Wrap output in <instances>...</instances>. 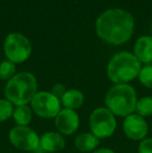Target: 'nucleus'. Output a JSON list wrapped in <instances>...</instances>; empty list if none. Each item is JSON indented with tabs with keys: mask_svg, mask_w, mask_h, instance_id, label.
<instances>
[{
	"mask_svg": "<svg viewBox=\"0 0 152 153\" xmlns=\"http://www.w3.org/2000/svg\"><path fill=\"white\" fill-rule=\"evenodd\" d=\"M134 113L143 118L152 116V97L145 96L138 99Z\"/></svg>",
	"mask_w": 152,
	"mask_h": 153,
	"instance_id": "16",
	"label": "nucleus"
},
{
	"mask_svg": "<svg viewBox=\"0 0 152 153\" xmlns=\"http://www.w3.org/2000/svg\"><path fill=\"white\" fill-rule=\"evenodd\" d=\"M29 104L33 113L43 119H54L62 109L61 100L47 91L38 92Z\"/></svg>",
	"mask_w": 152,
	"mask_h": 153,
	"instance_id": "7",
	"label": "nucleus"
},
{
	"mask_svg": "<svg viewBox=\"0 0 152 153\" xmlns=\"http://www.w3.org/2000/svg\"><path fill=\"white\" fill-rule=\"evenodd\" d=\"M92 153H116L113 149L110 148H99V149H96L95 151H93Z\"/></svg>",
	"mask_w": 152,
	"mask_h": 153,
	"instance_id": "22",
	"label": "nucleus"
},
{
	"mask_svg": "<svg viewBox=\"0 0 152 153\" xmlns=\"http://www.w3.org/2000/svg\"><path fill=\"white\" fill-rule=\"evenodd\" d=\"M138 78L145 88L152 90V65H146L142 67Z\"/></svg>",
	"mask_w": 152,
	"mask_h": 153,
	"instance_id": "18",
	"label": "nucleus"
},
{
	"mask_svg": "<svg viewBox=\"0 0 152 153\" xmlns=\"http://www.w3.org/2000/svg\"><path fill=\"white\" fill-rule=\"evenodd\" d=\"M151 31H152V26H151Z\"/></svg>",
	"mask_w": 152,
	"mask_h": 153,
	"instance_id": "23",
	"label": "nucleus"
},
{
	"mask_svg": "<svg viewBox=\"0 0 152 153\" xmlns=\"http://www.w3.org/2000/svg\"><path fill=\"white\" fill-rule=\"evenodd\" d=\"M15 106L7 99H0V123L7 121L12 118Z\"/></svg>",
	"mask_w": 152,
	"mask_h": 153,
	"instance_id": "19",
	"label": "nucleus"
},
{
	"mask_svg": "<svg viewBox=\"0 0 152 153\" xmlns=\"http://www.w3.org/2000/svg\"><path fill=\"white\" fill-rule=\"evenodd\" d=\"M122 129L126 137L136 142H141L142 140L146 139L149 131L148 123L146 120L136 113L124 118Z\"/></svg>",
	"mask_w": 152,
	"mask_h": 153,
	"instance_id": "9",
	"label": "nucleus"
},
{
	"mask_svg": "<svg viewBox=\"0 0 152 153\" xmlns=\"http://www.w3.org/2000/svg\"><path fill=\"white\" fill-rule=\"evenodd\" d=\"M138 153H152V137H146L140 142Z\"/></svg>",
	"mask_w": 152,
	"mask_h": 153,
	"instance_id": "20",
	"label": "nucleus"
},
{
	"mask_svg": "<svg viewBox=\"0 0 152 153\" xmlns=\"http://www.w3.org/2000/svg\"><path fill=\"white\" fill-rule=\"evenodd\" d=\"M3 50L8 61L21 64L29 59L33 49L26 36L19 32H12L4 40Z\"/></svg>",
	"mask_w": 152,
	"mask_h": 153,
	"instance_id": "6",
	"label": "nucleus"
},
{
	"mask_svg": "<svg viewBox=\"0 0 152 153\" xmlns=\"http://www.w3.org/2000/svg\"><path fill=\"white\" fill-rule=\"evenodd\" d=\"M95 27L98 36L104 42L112 45H122L132 36L134 21L126 10L110 8L98 17Z\"/></svg>",
	"mask_w": 152,
	"mask_h": 153,
	"instance_id": "1",
	"label": "nucleus"
},
{
	"mask_svg": "<svg viewBox=\"0 0 152 153\" xmlns=\"http://www.w3.org/2000/svg\"><path fill=\"white\" fill-rule=\"evenodd\" d=\"M136 101V92L129 83L113 85L104 97L106 108L110 109L116 117L121 118H125L134 113Z\"/></svg>",
	"mask_w": 152,
	"mask_h": 153,
	"instance_id": "4",
	"label": "nucleus"
},
{
	"mask_svg": "<svg viewBox=\"0 0 152 153\" xmlns=\"http://www.w3.org/2000/svg\"><path fill=\"white\" fill-rule=\"evenodd\" d=\"M38 93L37 78L30 72L17 73L6 82L4 96L14 106L27 105Z\"/></svg>",
	"mask_w": 152,
	"mask_h": 153,
	"instance_id": "2",
	"label": "nucleus"
},
{
	"mask_svg": "<svg viewBox=\"0 0 152 153\" xmlns=\"http://www.w3.org/2000/svg\"><path fill=\"white\" fill-rule=\"evenodd\" d=\"M133 54L141 64L149 65L152 62V36H143L136 40Z\"/></svg>",
	"mask_w": 152,
	"mask_h": 153,
	"instance_id": "12",
	"label": "nucleus"
},
{
	"mask_svg": "<svg viewBox=\"0 0 152 153\" xmlns=\"http://www.w3.org/2000/svg\"><path fill=\"white\" fill-rule=\"evenodd\" d=\"M100 143V140L93 134L91 131L81 132L74 139V146L80 152H93Z\"/></svg>",
	"mask_w": 152,
	"mask_h": 153,
	"instance_id": "13",
	"label": "nucleus"
},
{
	"mask_svg": "<svg viewBox=\"0 0 152 153\" xmlns=\"http://www.w3.org/2000/svg\"><path fill=\"white\" fill-rule=\"evenodd\" d=\"M66 92H67V89H66L65 85H63L61 82H57L55 85H53V87L51 88V91H50L51 94L56 97V98H59V100H61V98L64 96V94Z\"/></svg>",
	"mask_w": 152,
	"mask_h": 153,
	"instance_id": "21",
	"label": "nucleus"
},
{
	"mask_svg": "<svg viewBox=\"0 0 152 153\" xmlns=\"http://www.w3.org/2000/svg\"><path fill=\"white\" fill-rule=\"evenodd\" d=\"M56 130L63 135H72L78 130L80 120L76 111L69 108H62L54 118Z\"/></svg>",
	"mask_w": 152,
	"mask_h": 153,
	"instance_id": "10",
	"label": "nucleus"
},
{
	"mask_svg": "<svg viewBox=\"0 0 152 153\" xmlns=\"http://www.w3.org/2000/svg\"><path fill=\"white\" fill-rule=\"evenodd\" d=\"M141 68V62L133 53L122 51L110 59L106 74L108 79L115 85H126L139 76Z\"/></svg>",
	"mask_w": 152,
	"mask_h": 153,
	"instance_id": "3",
	"label": "nucleus"
},
{
	"mask_svg": "<svg viewBox=\"0 0 152 153\" xmlns=\"http://www.w3.org/2000/svg\"><path fill=\"white\" fill-rule=\"evenodd\" d=\"M90 130L99 140L110 137L117 129L116 116L105 106L95 108L89 118Z\"/></svg>",
	"mask_w": 152,
	"mask_h": 153,
	"instance_id": "5",
	"label": "nucleus"
},
{
	"mask_svg": "<svg viewBox=\"0 0 152 153\" xmlns=\"http://www.w3.org/2000/svg\"><path fill=\"white\" fill-rule=\"evenodd\" d=\"M33 109L28 105L15 106L12 118L16 126H28L33 121Z\"/></svg>",
	"mask_w": 152,
	"mask_h": 153,
	"instance_id": "15",
	"label": "nucleus"
},
{
	"mask_svg": "<svg viewBox=\"0 0 152 153\" xmlns=\"http://www.w3.org/2000/svg\"><path fill=\"white\" fill-rule=\"evenodd\" d=\"M16 74H17L16 64L8 61V59L0 62V79L1 80L8 81Z\"/></svg>",
	"mask_w": 152,
	"mask_h": 153,
	"instance_id": "17",
	"label": "nucleus"
},
{
	"mask_svg": "<svg viewBox=\"0 0 152 153\" xmlns=\"http://www.w3.org/2000/svg\"><path fill=\"white\" fill-rule=\"evenodd\" d=\"M66 146V140L59 131H47L40 137V148L43 151L55 153L62 151Z\"/></svg>",
	"mask_w": 152,
	"mask_h": 153,
	"instance_id": "11",
	"label": "nucleus"
},
{
	"mask_svg": "<svg viewBox=\"0 0 152 153\" xmlns=\"http://www.w3.org/2000/svg\"><path fill=\"white\" fill-rule=\"evenodd\" d=\"M10 143L20 151H35L40 147V135L29 126H15L8 133Z\"/></svg>",
	"mask_w": 152,
	"mask_h": 153,
	"instance_id": "8",
	"label": "nucleus"
},
{
	"mask_svg": "<svg viewBox=\"0 0 152 153\" xmlns=\"http://www.w3.org/2000/svg\"><path fill=\"white\" fill-rule=\"evenodd\" d=\"M62 106L64 108H69L76 111L77 108L81 107L85 103V95L81 91L77 89H70L64 94L61 98Z\"/></svg>",
	"mask_w": 152,
	"mask_h": 153,
	"instance_id": "14",
	"label": "nucleus"
}]
</instances>
